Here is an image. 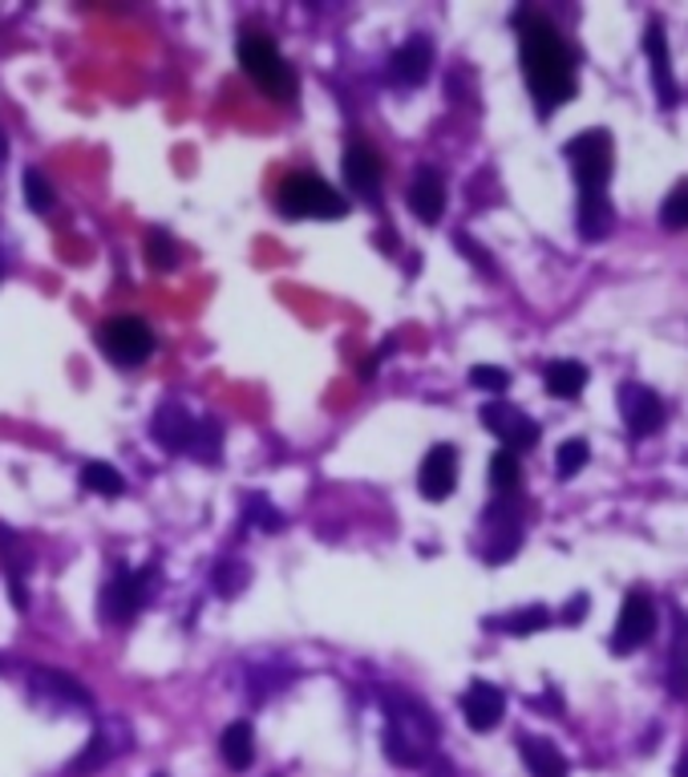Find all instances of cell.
<instances>
[{"label":"cell","mask_w":688,"mask_h":777,"mask_svg":"<svg viewBox=\"0 0 688 777\" xmlns=\"http://www.w3.org/2000/svg\"><path fill=\"white\" fill-rule=\"evenodd\" d=\"M518 28V57H523V73L531 85V98L539 106V113L560 110L563 101L575 94V70H572V53L563 45L560 28L551 25L546 16L523 9L515 16Z\"/></svg>","instance_id":"cell-1"},{"label":"cell","mask_w":688,"mask_h":777,"mask_svg":"<svg viewBox=\"0 0 688 777\" xmlns=\"http://www.w3.org/2000/svg\"><path fill=\"white\" fill-rule=\"evenodd\" d=\"M438 750V721L414 696H389L385 701V757L402 769L426 765Z\"/></svg>","instance_id":"cell-2"},{"label":"cell","mask_w":688,"mask_h":777,"mask_svg":"<svg viewBox=\"0 0 688 777\" xmlns=\"http://www.w3.org/2000/svg\"><path fill=\"white\" fill-rule=\"evenodd\" d=\"M239 65L247 70V77L275 101H292L296 98V73L287 70L284 53L275 49V41L259 28H247L239 37Z\"/></svg>","instance_id":"cell-3"},{"label":"cell","mask_w":688,"mask_h":777,"mask_svg":"<svg viewBox=\"0 0 688 777\" xmlns=\"http://www.w3.org/2000/svg\"><path fill=\"white\" fill-rule=\"evenodd\" d=\"M275 203L287 219H344L348 215V198H341L336 186H329L316 174H287Z\"/></svg>","instance_id":"cell-4"},{"label":"cell","mask_w":688,"mask_h":777,"mask_svg":"<svg viewBox=\"0 0 688 777\" xmlns=\"http://www.w3.org/2000/svg\"><path fill=\"white\" fill-rule=\"evenodd\" d=\"M563 158L572 162L579 195L607 191L612 162H616V146H612V134H607V130H583V134H575V138L563 146Z\"/></svg>","instance_id":"cell-5"},{"label":"cell","mask_w":688,"mask_h":777,"mask_svg":"<svg viewBox=\"0 0 688 777\" xmlns=\"http://www.w3.org/2000/svg\"><path fill=\"white\" fill-rule=\"evenodd\" d=\"M150 583H155V567H138V571L118 567L114 580L106 583L101 595H98V616L106 623H130L138 611L146 608V599H150Z\"/></svg>","instance_id":"cell-6"},{"label":"cell","mask_w":688,"mask_h":777,"mask_svg":"<svg viewBox=\"0 0 688 777\" xmlns=\"http://www.w3.org/2000/svg\"><path fill=\"white\" fill-rule=\"evenodd\" d=\"M98 344L114 365L134 368L155 353V332H150L143 316H114V320H106L98 328Z\"/></svg>","instance_id":"cell-7"},{"label":"cell","mask_w":688,"mask_h":777,"mask_svg":"<svg viewBox=\"0 0 688 777\" xmlns=\"http://www.w3.org/2000/svg\"><path fill=\"white\" fill-rule=\"evenodd\" d=\"M482 531H487V543H482V559L487 563H506L515 559L518 543H523V523H518V502L515 495H499V502L482 514Z\"/></svg>","instance_id":"cell-8"},{"label":"cell","mask_w":688,"mask_h":777,"mask_svg":"<svg viewBox=\"0 0 688 777\" xmlns=\"http://www.w3.org/2000/svg\"><path fill=\"white\" fill-rule=\"evenodd\" d=\"M130 745H134V733L126 729V721H122V717H106V721L94 729V737L86 741V750L73 757L70 777L98 774V769H106V765L114 762L118 753H126Z\"/></svg>","instance_id":"cell-9"},{"label":"cell","mask_w":688,"mask_h":777,"mask_svg":"<svg viewBox=\"0 0 688 777\" xmlns=\"http://www.w3.org/2000/svg\"><path fill=\"white\" fill-rule=\"evenodd\" d=\"M29 693L33 701L41 708H49V713H73V708L89 713V708H94V696H89L86 684L58 672V668H37L29 677Z\"/></svg>","instance_id":"cell-10"},{"label":"cell","mask_w":688,"mask_h":777,"mask_svg":"<svg viewBox=\"0 0 688 777\" xmlns=\"http://www.w3.org/2000/svg\"><path fill=\"white\" fill-rule=\"evenodd\" d=\"M652 636H656V608H652V595L628 592L624 595V608H619L612 652H616V656H628V652L644 648Z\"/></svg>","instance_id":"cell-11"},{"label":"cell","mask_w":688,"mask_h":777,"mask_svg":"<svg viewBox=\"0 0 688 777\" xmlns=\"http://www.w3.org/2000/svg\"><path fill=\"white\" fill-rule=\"evenodd\" d=\"M478 417H482V425L502 441V450L518 453V450H531L535 441H539V425H535V417L515 410L511 401H487Z\"/></svg>","instance_id":"cell-12"},{"label":"cell","mask_w":688,"mask_h":777,"mask_svg":"<svg viewBox=\"0 0 688 777\" xmlns=\"http://www.w3.org/2000/svg\"><path fill=\"white\" fill-rule=\"evenodd\" d=\"M619 417L628 425L631 438H652L664 425V401H660L648 385H619Z\"/></svg>","instance_id":"cell-13"},{"label":"cell","mask_w":688,"mask_h":777,"mask_svg":"<svg viewBox=\"0 0 688 777\" xmlns=\"http://www.w3.org/2000/svg\"><path fill=\"white\" fill-rule=\"evenodd\" d=\"M454 482H458V450L438 441L426 458H421V470H417V486H421V498L430 502H445L454 495Z\"/></svg>","instance_id":"cell-14"},{"label":"cell","mask_w":688,"mask_h":777,"mask_svg":"<svg viewBox=\"0 0 688 777\" xmlns=\"http://www.w3.org/2000/svg\"><path fill=\"white\" fill-rule=\"evenodd\" d=\"M502 713H506V696H502L499 684H490V680H470V689L462 693V717H466V725H470L474 733L499 729Z\"/></svg>","instance_id":"cell-15"},{"label":"cell","mask_w":688,"mask_h":777,"mask_svg":"<svg viewBox=\"0 0 688 777\" xmlns=\"http://www.w3.org/2000/svg\"><path fill=\"white\" fill-rule=\"evenodd\" d=\"M341 167H344V183L353 186L360 198L377 203V195H381V179H385V167H381V155H377L373 146L353 142V146L344 150Z\"/></svg>","instance_id":"cell-16"},{"label":"cell","mask_w":688,"mask_h":777,"mask_svg":"<svg viewBox=\"0 0 688 777\" xmlns=\"http://www.w3.org/2000/svg\"><path fill=\"white\" fill-rule=\"evenodd\" d=\"M644 53H648V65H652V85H656V98H660V106L668 110V106H676L680 89H676L673 57H668V41H664V28H660V21H648Z\"/></svg>","instance_id":"cell-17"},{"label":"cell","mask_w":688,"mask_h":777,"mask_svg":"<svg viewBox=\"0 0 688 777\" xmlns=\"http://www.w3.org/2000/svg\"><path fill=\"white\" fill-rule=\"evenodd\" d=\"M430 70H433L430 37H409V41L393 53V61H389V77L397 85H405V89H417V85L430 77Z\"/></svg>","instance_id":"cell-18"},{"label":"cell","mask_w":688,"mask_h":777,"mask_svg":"<svg viewBox=\"0 0 688 777\" xmlns=\"http://www.w3.org/2000/svg\"><path fill=\"white\" fill-rule=\"evenodd\" d=\"M150 434H155V441L162 450L187 453L191 438H195V417H191L179 401H167V405H158L155 422H150Z\"/></svg>","instance_id":"cell-19"},{"label":"cell","mask_w":688,"mask_h":777,"mask_svg":"<svg viewBox=\"0 0 688 777\" xmlns=\"http://www.w3.org/2000/svg\"><path fill=\"white\" fill-rule=\"evenodd\" d=\"M409 211L421 223H438L445 215V183L433 167H421L414 174V183H409Z\"/></svg>","instance_id":"cell-20"},{"label":"cell","mask_w":688,"mask_h":777,"mask_svg":"<svg viewBox=\"0 0 688 777\" xmlns=\"http://www.w3.org/2000/svg\"><path fill=\"white\" fill-rule=\"evenodd\" d=\"M575 223H579V235H583L588 243H600L603 235H612V227H616V211H612V198H607V191H588V195H579Z\"/></svg>","instance_id":"cell-21"},{"label":"cell","mask_w":688,"mask_h":777,"mask_svg":"<svg viewBox=\"0 0 688 777\" xmlns=\"http://www.w3.org/2000/svg\"><path fill=\"white\" fill-rule=\"evenodd\" d=\"M518 753H523L531 777H567V757L546 737H518Z\"/></svg>","instance_id":"cell-22"},{"label":"cell","mask_w":688,"mask_h":777,"mask_svg":"<svg viewBox=\"0 0 688 777\" xmlns=\"http://www.w3.org/2000/svg\"><path fill=\"white\" fill-rule=\"evenodd\" d=\"M219 753H223V762H228L231 774L251 769V762H256V733H251V725L247 721L228 725L223 737H219Z\"/></svg>","instance_id":"cell-23"},{"label":"cell","mask_w":688,"mask_h":777,"mask_svg":"<svg viewBox=\"0 0 688 777\" xmlns=\"http://www.w3.org/2000/svg\"><path fill=\"white\" fill-rule=\"evenodd\" d=\"M664 689L676 701H688V616L676 611V644L668 652V668H664Z\"/></svg>","instance_id":"cell-24"},{"label":"cell","mask_w":688,"mask_h":777,"mask_svg":"<svg viewBox=\"0 0 688 777\" xmlns=\"http://www.w3.org/2000/svg\"><path fill=\"white\" fill-rule=\"evenodd\" d=\"M543 377L546 393L560 397V401H575V397L583 393V385H588V365H579V361H551Z\"/></svg>","instance_id":"cell-25"},{"label":"cell","mask_w":688,"mask_h":777,"mask_svg":"<svg viewBox=\"0 0 688 777\" xmlns=\"http://www.w3.org/2000/svg\"><path fill=\"white\" fill-rule=\"evenodd\" d=\"M0 563L13 575V583H25V575H29V567H33V555L29 547H25V538L4 523H0Z\"/></svg>","instance_id":"cell-26"},{"label":"cell","mask_w":688,"mask_h":777,"mask_svg":"<svg viewBox=\"0 0 688 777\" xmlns=\"http://www.w3.org/2000/svg\"><path fill=\"white\" fill-rule=\"evenodd\" d=\"M546 623H551V611H546L543 604H531V608L515 611V616L487 620V628H494V632H511V636H531V632H539V628H546Z\"/></svg>","instance_id":"cell-27"},{"label":"cell","mask_w":688,"mask_h":777,"mask_svg":"<svg viewBox=\"0 0 688 777\" xmlns=\"http://www.w3.org/2000/svg\"><path fill=\"white\" fill-rule=\"evenodd\" d=\"M82 486H86L89 495L118 498L122 490H126V478H122L110 462H89V466H82Z\"/></svg>","instance_id":"cell-28"},{"label":"cell","mask_w":688,"mask_h":777,"mask_svg":"<svg viewBox=\"0 0 688 777\" xmlns=\"http://www.w3.org/2000/svg\"><path fill=\"white\" fill-rule=\"evenodd\" d=\"M518 478H523V470H518V453L499 450L494 458H490V486H494L499 495H515Z\"/></svg>","instance_id":"cell-29"},{"label":"cell","mask_w":688,"mask_h":777,"mask_svg":"<svg viewBox=\"0 0 688 777\" xmlns=\"http://www.w3.org/2000/svg\"><path fill=\"white\" fill-rule=\"evenodd\" d=\"M21 186H25V203H29V211H37V215H49V211H53L58 195H53V186H49V179H45L41 170H37V167L25 170Z\"/></svg>","instance_id":"cell-30"},{"label":"cell","mask_w":688,"mask_h":777,"mask_svg":"<svg viewBox=\"0 0 688 777\" xmlns=\"http://www.w3.org/2000/svg\"><path fill=\"white\" fill-rule=\"evenodd\" d=\"M219 446H223V425L211 422V417H207V422H195V438H191L187 453H195V458H202V462H211V466H216Z\"/></svg>","instance_id":"cell-31"},{"label":"cell","mask_w":688,"mask_h":777,"mask_svg":"<svg viewBox=\"0 0 688 777\" xmlns=\"http://www.w3.org/2000/svg\"><path fill=\"white\" fill-rule=\"evenodd\" d=\"M660 223L668 227V231H688V179L676 183L668 191V198L660 203Z\"/></svg>","instance_id":"cell-32"},{"label":"cell","mask_w":688,"mask_h":777,"mask_svg":"<svg viewBox=\"0 0 688 777\" xmlns=\"http://www.w3.org/2000/svg\"><path fill=\"white\" fill-rule=\"evenodd\" d=\"M146 259H150V268L155 271H174L179 268V247H174V240L167 235V231H150L146 235Z\"/></svg>","instance_id":"cell-33"},{"label":"cell","mask_w":688,"mask_h":777,"mask_svg":"<svg viewBox=\"0 0 688 777\" xmlns=\"http://www.w3.org/2000/svg\"><path fill=\"white\" fill-rule=\"evenodd\" d=\"M247 580H251V571H247V563H239L235 555H228V559L216 567V592L223 595V599H231V595L244 592Z\"/></svg>","instance_id":"cell-34"},{"label":"cell","mask_w":688,"mask_h":777,"mask_svg":"<svg viewBox=\"0 0 688 777\" xmlns=\"http://www.w3.org/2000/svg\"><path fill=\"white\" fill-rule=\"evenodd\" d=\"M588 458H591V446L583 438H567L560 446V453H555V474L560 478H575L579 470L588 466Z\"/></svg>","instance_id":"cell-35"},{"label":"cell","mask_w":688,"mask_h":777,"mask_svg":"<svg viewBox=\"0 0 688 777\" xmlns=\"http://www.w3.org/2000/svg\"><path fill=\"white\" fill-rule=\"evenodd\" d=\"M244 523H256V526H263L268 535H275V531H284V514L268 502V498H247V510H244Z\"/></svg>","instance_id":"cell-36"},{"label":"cell","mask_w":688,"mask_h":777,"mask_svg":"<svg viewBox=\"0 0 688 777\" xmlns=\"http://www.w3.org/2000/svg\"><path fill=\"white\" fill-rule=\"evenodd\" d=\"M470 385L487 389V393H506V389H511V373H506V368H494V365H474Z\"/></svg>","instance_id":"cell-37"},{"label":"cell","mask_w":688,"mask_h":777,"mask_svg":"<svg viewBox=\"0 0 688 777\" xmlns=\"http://www.w3.org/2000/svg\"><path fill=\"white\" fill-rule=\"evenodd\" d=\"M454 247L470 255V259H474V264H478L482 271H494V259H490V252H482V247H478V243H474L470 235H454Z\"/></svg>","instance_id":"cell-38"},{"label":"cell","mask_w":688,"mask_h":777,"mask_svg":"<svg viewBox=\"0 0 688 777\" xmlns=\"http://www.w3.org/2000/svg\"><path fill=\"white\" fill-rule=\"evenodd\" d=\"M588 604H591V599H588L583 592L575 595L572 604L563 608V623H572V628H575V623H583V616H588Z\"/></svg>","instance_id":"cell-39"},{"label":"cell","mask_w":688,"mask_h":777,"mask_svg":"<svg viewBox=\"0 0 688 777\" xmlns=\"http://www.w3.org/2000/svg\"><path fill=\"white\" fill-rule=\"evenodd\" d=\"M673 777H688V750L680 753V762H676V774Z\"/></svg>","instance_id":"cell-40"},{"label":"cell","mask_w":688,"mask_h":777,"mask_svg":"<svg viewBox=\"0 0 688 777\" xmlns=\"http://www.w3.org/2000/svg\"><path fill=\"white\" fill-rule=\"evenodd\" d=\"M4 155H9V142H4V134H0V162H4Z\"/></svg>","instance_id":"cell-41"},{"label":"cell","mask_w":688,"mask_h":777,"mask_svg":"<svg viewBox=\"0 0 688 777\" xmlns=\"http://www.w3.org/2000/svg\"><path fill=\"white\" fill-rule=\"evenodd\" d=\"M0 276H4V255H0Z\"/></svg>","instance_id":"cell-42"},{"label":"cell","mask_w":688,"mask_h":777,"mask_svg":"<svg viewBox=\"0 0 688 777\" xmlns=\"http://www.w3.org/2000/svg\"><path fill=\"white\" fill-rule=\"evenodd\" d=\"M155 777H167V774H155Z\"/></svg>","instance_id":"cell-43"}]
</instances>
